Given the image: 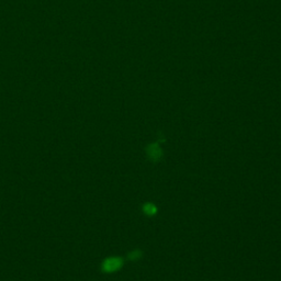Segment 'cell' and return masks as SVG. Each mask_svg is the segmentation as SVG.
Returning <instances> with one entry per match:
<instances>
[{
  "mask_svg": "<svg viewBox=\"0 0 281 281\" xmlns=\"http://www.w3.org/2000/svg\"><path fill=\"white\" fill-rule=\"evenodd\" d=\"M122 265H123V262L121 258H117V257L108 258L106 259L102 264V270L106 272H113L121 268Z\"/></svg>",
  "mask_w": 281,
  "mask_h": 281,
  "instance_id": "cell-1",
  "label": "cell"
},
{
  "mask_svg": "<svg viewBox=\"0 0 281 281\" xmlns=\"http://www.w3.org/2000/svg\"><path fill=\"white\" fill-rule=\"evenodd\" d=\"M162 150H160V147L156 144L147 147V155H149V157L152 160H154V162H156V160L162 157Z\"/></svg>",
  "mask_w": 281,
  "mask_h": 281,
  "instance_id": "cell-2",
  "label": "cell"
},
{
  "mask_svg": "<svg viewBox=\"0 0 281 281\" xmlns=\"http://www.w3.org/2000/svg\"><path fill=\"white\" fill-rule=\"evenodd\" d=\"M144 212L149 216H154L156 213V206L151 203H147L144 205Z\"/></svg>",
  "mask_w": 281,
  "mask_h": 281,
  "instance_id": "cell-3",
  "label": "cell"
},
{
  "mask_svg": "<svg viewBox=\"0 0 281 281\" xmlns=\"http://www.w3.org/2000/svg\"><path fill=\"white\" fill-rule=\"evenodd\" d=\"M139 256H140V252L139 251H134V252L130 254V258L131 259H137Z\"/></svg>",
  "mask_w": 281,
  "mask_h": 281,
  "instance_id": "cell-4",
  "label": "cell"
}]
</instances>
